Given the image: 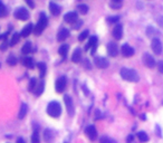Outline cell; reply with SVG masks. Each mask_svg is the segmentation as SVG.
<instances>
[{
	"instance_id": "obj_1",
	"label": "cell",
	"mask_w": 163,
	"mask_h": 143,
	"mask_svg": "<svg viewBox=\"0 0 163 143\" xmlns=\"http://www.w3.org/2000/svg\"><path fill=\"white\" fill-rule=\"evenodd\" d=\"M120 74H121L122 78H124L125 81H129V82H139L140 77H139V75L137 73L134 69H130V68H126V67H123L120 72Z\"/></svg>"
},
{
	"instance_id": "obj_2",
	"label": "cell",
	"mask_w": 163,
	"mask_h": 143,
	"mask_svg": "<svg viewBox=\"0 0 163 143\" xmlns=\"http://www.w3.org/2000/svg\"><path fill=\"white\" fill-rule=\"evenodd\" d=\"M47 114L52 117H58L62 114V107L58 102L53 101L47 106Z\"/></svg>"
},
{
	"instance_id": "obj_3",
	"label": "cell",
	"mask_w": 163,
	"mask_h": 143,
	"mask_svg": "<svg viewBox=\"0 0 163 143\" xmlns=\"http://www.w3.org/2000/svg\"><path fill=\"white\" fill-rule=\"evenodd\" d=\"M48 24V20H47V17L45 16V13H40V18L38 20V23L35 27H34V34L36 35H39L42 33V30L45 29L46 26Z\"/></svg>"
},
{
	"instance_id": "obj_4",
	"label": "cell",
	"mask_w": 163,
	"mask_h": 143,
	"mask_svg": "<svg viewBox=\"0 0 163 143\" xmlns=\"http://www.w3.org/2000/svg\"><path fill=\"white\" fill-rule=\"evenodd\" d=\"M13 16H15V18H16V19L27 20L30 17V15H29V11H28L26 8H23V7H20V8H17V9L15 10V13H13Z\"/></svg>"
},
{
	"instance_id": "obj_5",
	"label": "cell",
	"mask_w": 163,
	"mask_h": 143,
	"mask_svg": "<svg viewBox=\"0 0 163 143\" xmlns=\"http://www.w3.org/2000/svg\"><path fill=\"white\" fill-rule=\"evenodd\" d=\"M64 102H65L68 115L69 116H73V115L75 114V107H74V102H73L72 97H71L69 95H65V96H64Z\"/></svg>"
},
{
	"instance_id": "obj_6",
	"label": "cell",
	"mask_w": 163,
	"mask_h": 143,
	"mask_svg": "<svg viewBox=\"0 0 163 143\" xmlns=\"http://www.w3.org/2000/svg\"><path fill=\"white\" fill-rule=\"evenodd\" d=\"M85 134L91 141H95L97 138V131H96L94 125H87L85 127Z\"/></svg>"
},
{
	"instance_id": "obj_7",
	"label": "cell",
	"mask_w": 163,
	"mask_h": 143,
	"mask_svg": "<svg viewBox=\"0 0 163 143\" xmlns=\"http://www.w3.org/2000/svg\"><path fill=\"white\" fill-rule=\"evenodd\" d=\"M66 84H67V79H66L65 76H62V77H59L57 81H56V92L57 93H63V92L65 91L66 88Z\"/></svg>"
},
{
	"instance_id": "obj_8",
	"label": "cell",
	"mask_w": 163,
	"mask_h": 143,
	"mask_svg": "<svg viewBox=\"0 0 163 143\" xmlns=\"http://www.w3.org/2000/svg\"><path fill=\"white\" fill-rule=\"evenodd\" d=\"M94 63H95V65H96V67L101 69L107 68L108 65H110L108 61L106 58H104V57H95Z\"/></svg>"
},
{
	"instance_id": "obj_9",
	"label": "cell",
	"mask_w": 163,
	"mask_h": 143,
	"mask_svg": "<svg viewBox=\"0 0 163 143\" xmlns=\"http://www.w3.org/2000/svg\"><path fill=\"white\" fill-rule=\"evenodd\" d=\"M151 47H152V50H153L157 55H160L161 53H162V44H161L160 39H158V38L152 39Z\"/></svg>"
},
{
	"instance_id": "obj_10",
	"label": "cell",
	"mask_w": 163,
	"mask_h": 143,
	"mask_svg": "<svg viewBox=\"0 0 163 143\" xmlns=\"http://www.w3.org/2000/svg\"><path fill=\"white\" fill-rule=\"evenodd\" d=\"M143 63H144V65L147 66V67H149V68H153L154 66H155V61H154V58L150 54H147V53H145L143 55Z\"/></svg>"
},
{
	"instance_id": "obj_11",
	"label": "cell",
	"mask_w": 163,
	"mask_h": 143,
	"mask_svg": "<svg viewBox=\"0 0 163 143\" xmlns=\"http://www.w3.org/2000/svg\"><path fill=\"white\" fill-rule=\"evenodd\" d=\"M64 20L67 24H75L78 20V16H77V13L75 11H69L64 16Z\"/></svg>"
},
{
	"instance_id": "obj_12",
	"label": "cell",
	"mask_w": 163,
	"mask_h": 143,
	"mask_svg": "<svg viewBox=\"0 0 163 143\" xmlns=\"http://www.w3.org/2000/svg\"><path fill=\"white\" fill-rule=\"evenodd\" d=\"M122 55L124 56V57H132V56L134 55V49L131 47L129 44H124L123 46H122Z\"/></svg>"
},
{
	"instance_id": "obj_13",
	"label": "cell",
	"mask_w": 163,
	"mask_h": 143,
	"mask_svg": "<svg viewBox=\"0 0 163 143\" xmlns=\"http://www.w3.org/2000/svg\"><path fill=\"white\" fill-rule=\"evenodd\" d=\"M107 53H108V55L112 56V57H115V56H118V45H116L115 42H108V45H107Z\"/></svg>"
},
{
	"instance_id": "obj_14",
	"label": "cell",
	"mask_w": 163,
	"mask_h": 143,
	"mask_svg": "<svg viewBox=\"0 0 163 143\" xmlns=\"http://www.w3.org/2000/svg\"><path fill=\"white\" fill-rule=\"evenodd\" d=\"M122 36H123V27H122V25H116L113 29V37L116 40H120Z\"/></svg>"
},
{
	"instance_id": "obj_15",
	"label": "cell",
	"mask_w": 163,
	"mask_h": 143,
	"mask_svg": "<svg viewBox=\"0 0 163 143\" xmlns=\"http://www.w3.org/2000/svg\"><path fill=\"white\" fill-rule=\"evenodd\" d=\"M68 36H69V30L67 29V28H62V29L58 31V34H57V40L62 42H64Z\"/></svg>"
},
{
	"instance_id": "obj_16",
	"label": "cell",
	"mask_w": 163,
	"mask_h": 143,
	"mask_svg": "<svg viewBox=\"0 0 163 143\" xmlns=\"http://www.w3.org/2000/svg\"><path fill=\"white\" fill-rule=\"evenodd\" d=\"M49 10H50V13H52L53 16H59V13H60V7L55 2H49Z\"/></svg>"
},
{
	"instance_id": "obj_17",
	"label": "cell",
	"mask_w": 163,
	"mask_h": 143,
	"mask_svg": "<svg viewBox=\"0 0 163 143\" xmlns=\"http://www.w3.org/2000/svg\"><path fill=\"white\" fill-rule=\"evenodd\" d=\"M33 31H34L33 24H28L27 26L24 27V29L21 30V33H20V36H21V37H28Z\"/></svg>"
},
{
	"instance_id": "obj_18",
	"label": "cell",
	"mask_w": 163,
	"mask_h": 143,
	"mask_svg": "<svg viewBox=\"0 0 163 143\" xmlns=\"http://www.w3.org/2000/svg\"><path fill=\"white\" fill-rule=\"evenodd\" d=\"M54 139H55V134H54V132H53L52 130L47 129V130L44 131V140H45L46 142L50 143Z\"/></svg>"
},
{
	"instance_id": "obj_19",
	"label": "cell",
	"mask_w": 163,
	"mask_h": 143,
	"mask_svg": "<svg viewBox=\"0 0 163 143\" xmlns=\"http://www.w3.org/2000/svg\"><path fill=\"white\" fill-rule=\"evenodd\" d=\"M23 65L28 69H33L35 67V63H34V59L31 57H27L26 56V57L23 58Z\"/></svg>"
},
{
	"instance_id": "obj_20",
	"label": "cell",
	"mask_w": 163,
	"mask_h": 143,
	"mask_svg": "<svg viewBox=\"0 0 163 143\" xmlns=\"http://www.w3.org/2000/svg\"><path fill=\"white\" fill-rule=\"evenodd\" d=\"M96 45H97V37L96 36H92L91 38H89V40H88V42L86 44V46H85V50L92 49Z\"/></svg>"
},
{
	"instance_id": "obj_21",
	"label": "cell",
	"mask_w": 163,
	"mask_h": 143,
	"mask_svg": "<svg viewBox=\"0 0 163 143\" xmlns=\"http://www.w3.org/2000/svg\"><path fill=\"white\" fill-rule=\"evenodd\" d=\"M82 58V49L81 48H76L73 53L72 56V62L73 63H79Z\"/></svg>"
},
{
	"instance_id": "obj_22",
	"label": "cell",
	"mask_w": 163,
	"mask_h": 143,
	"mask_svg": "<svg viewBox=\"0 0 163 143\" xmlns=\"http://www.w3.org/2000/svg\"><path fill=\"white\" fill-rule=\"evenodd\" d=\"M44 88H45V83H44V81H40L38 83V85H36V87H35V91H34L35 95L40 96L42 94V92H44Z\"/></svg>"
},
{
	"instance_id": "obj_23",
	"label": "cell",
	"mask_w": 163,
	"mask_h": 143,
	"mask_svg": "<svg viewBox=\"0 0 163 143\" xmlns=\"http://www.w3.org/2000/svg\"><path fill=\"white\" fill-rule=\"evenodd\" d=\"M27 112H28V106H27L26 103H23L21 106H20L19 113H18V119H19V120H23L24 117L26 116Z\"/></svg>"
},
{
	"instance_id": "obj_24",
	"label": "cell",
	"mask_w": 163,
	"mask_h": 143,
	"mask_svg": "<svg viewBox=\"0 0 163 143\" xmlns=\"http://www.w3.org/2000/svg\"><path fill=\"white\" fill-rule=\"evenodd\" d=\"M31 52H33V46H31V42H25V45H24L23 48H21V53H23L24 55H27V54H30Z\"/></svg>"
},
{
	"instance_id": "obj_25",
	"label": "cell",
	"mask_w": 163,
	"mask_h": 143,
	"mask_svg": "<svg viewBox=\"0 0 163 143\" xmlns=\"http://www.w3.org/2000/svg\"><path fill=\"white\" fill-rule=\"evenodd\" d=\"M68 48H69V46L67 45V44H64V45H62L60 47H59L58 53H59V55L62 56L63 58H65V57H66L67 53H68Z\"/></svg>"
},
{
	"instance_id": "obj_26",
	"label": "cell",
	"mask_w": 163,
	"mask_h": 143,
	"mask_svg": "<svg viewBox=\"0 0 163 143\" xmlns=\"http://www.w3.org/2000/svg\"><path fill=\"white\" fill-rule=\"evenodd\" d=\"M37 67L39 68L40 77H44L46 74V71H47V66H46V64L45 63H38V64H37Z\"/></svg>"
},
{
	"instance_id": "obj_27",
	"label": "cell",
	"mask_w": 163,
	"mask_h": 143,
	"mask_svg": "<svg viewBox=\"0 0 163 143\" xmlns=\"http://www.w3.org/2000/svg\"><path fill=\"white\" fill-rule=\"evenodd\" d=\"M17 62H18V59H17V57L13 55V54H10V55L8 56V58H7V63H8L10 66H15L17 64Z\"/></svg>"
},
{
	"instance_id": "obj_28",
	"label": "cell",
	"mask_w": 163,
	"mask_h": 143,
	"mask_svg": "<svg viewBox=\"0 0 163 143\" xmlns=\"http://www.w3.org/2000/svg\"><path fill=\"white\" fill-rule=\"evenodd\" d=\"M137 138H139V140L141 142H147L149 141V135L145 132H143V131H141V132L137 133Z\"/></svg>"
},
{
	"instance_id": "obj_29",
	"label": "cell",
	"mask_w": 163,
	"mask_h": 143,
	"mask_svg": "<svg viewBox=\"0 0 163 143\" xmlns=\"http://www.w3.org/2000/svg\"><path fill=\"white\" fill-rule=\"evenodd\" d=\"M31 143H39V133H38V127L34 130V133L31 135Z\"/></svg>"
},
{
	"instance_id": "obj_30",
	"label": "cell",
	"mask_w": 163,
	"mask_h": 143,
	"mask_svg": "<svg viewBox=\"0 0 163 143\" xmlns=\"http://www.w3.org/2000/svg\"><path fill=\"white\" fill-rule=\"evenodd\" d=\"M20 34L18 33H15L13 35V38H11V42H10V46H15L17 44V42H19V39H20Z\"/></svg>"
},
{
	"instance_id": "obj_31",
	"label": "cell",
	"mask_w": 163,
	"mask_h": 143,
	"mask_svg": "<svg viewBox=\"0 0 163 143\" xmlns=\"http://www.w3.org/2000/svg\"><path fill=\"white\" fill-rule=\"evenodd\" d=\"M77 9H78L81 15H86L88 13V6H86V5H79L77 7Z\"/></svg>"
},
{
	"instance_id": "obj_32",
	"label": "cell",
	"mask_w": 163,
	"mask_h": 143,
	"mask_svg": "<svg viewBox=\"0 0 163 143\" xmlns=\"http://www.w3.org/2000/svg\"><path fill=\"white\" fill-rule=\"evenodd\" d=\"M100 143H116V141L108 137H102L101 140H100Z\"/></svg>"
},
{
	"instance_id": "obj_33",
	"label": "cell",
	"mask_w": 163,
	"mask_h": 143,
	"mask_svg": "<svg viewBox=\"0 0 163 143\" xmlns=\"http://www.w3.org/2000/svg\"><path fill=\"white\" fill-rule=\"evenodd\" d=\"M36 85H37V79H36V78H31V79H30V84H29V91L30 92L35 91Z\"/></svg>"
},
{
	"instance_id": "obj_34",
	"label": "cell",
	"mask_w": 163,
	"mask_h": 143,
	"mask_svg": "<svg viewBox=\"0 0 163 143\" xmlns=\"http://www.w3.org/2000/svg\"><path fill=\"white\" fill-rule=\"evenodd\" d=\"M6 15H7L6 7H5V5L0 1V18H1V17H5Z\"/></svg>"
},
{
	"instance_id": "obj_35",
	"label": "cell",
	"mask_w": 163,
	"mask_h": 143,
	"mask_svg": "<svg viewBox=\"0 0 163 143\" xmlns=\"http://www.w3.org/2000/svg\"><path fill=\"white\" fill-rule=\"evenodd\" d=\"M88 34H89V31H88V30H84L83 33L79 34V36H78V40H79V42H83L85 38H87Z\"/></svg>"
},
{
	"instance_id": "obj_36",
	"label": "cell",
	"mask_w": 163,
	"mask_h": 143,
	"mask_svg": "<svg viewBox=\"0 0 163 143\" xmlns=\"http://www.w3.org/2000/svg\"><path fill=\"white\" fill-rule=\"evenodd\" d=\"M121 6H122L121 1H112L111 2V7L113 9H118V8H120Z\"/></svg>"
},
{
	"instance_id": "obj_37",
	"label": "cell",
	"mask_w": 163,
	"mask_h": 143,
	"mask_svg": "<svg viewBox=\"0 0 163 143\" xmlns=\"http://www.w3.org/2000/svg\"><path fill=\"white\" fill-rule=\"evenodd\" d=\"M82 25H83V21H82V20H77V21L73 25V28H74V29H78V28H81Z\"/></svg>"
},
{
	"instance_id": "obj_38",
	"label": "cell",
	"mask_w": 163,
	"mask_h": 143,
	"mask_svg": "<svg viewBox=\"0 0 163 143\" xmlns=\"http://www.w3.org/2000/svg\"><path fill=\"white\" fill-rule=\"evenodd\" d=\"M158 69H159V72H160V73H162V74H163V61L159 62V64H158Z\"/></svg>"
},
{
	"instance_id": "obj_39",
	"label": "cell",
	"mask_w": 163,
	"mask_h": 143,
	"mask_svg": "<svg viewBox=\"0 0 163 143\" xmlns=\"http://www.w3.org/2000/svg\"><path fill=\"white\" fill-rule=\"evenodd\" d=\"M118 18H120L118 16H116V17H110V18H108V23H114V21H118Z\"/></svg>"
},
{
	"instance_id": "obj_40",
	"label": "cell",
	"mask_w": 163,
	"mask_h": 143,
	"mask_svg": "<svg viewBox=\"0 0 163 143\" xmlns=\"http://www.w3.org/2000/svg\"><path fill=\"white\" fill-rule=\"evenodd\" d=\"M134 140V137H133V134H131V135H129L127 137V139H126V141H127V143H131L132 141Z\"/></svg>"
},
{
	"instance_id": "obj_41",
	"label": "cell",
	"mask_w": 163,
	"mask_h": 143,
	"mask_svg": "<svg viewBox=\"0 0 163 143\" xmlns=\"http://www.w3.org/2000/svg\"><path fill=\"white\" fill-rule=\"evenodd\" d=\"M158 24L163 27V17H159V18H158Z\"/></svg>"
},
{
	"instance_id": "obj_42",
	"label": "cell",
	"mask_w": 163,
	"mask_h": 143,
	"mask_svg": "<svg viewBox=\"0 0 163 143\" xmlns=\"http://www.w3.org/2000/svg\"><path fill=\"white\" fill-rule=\"evenodd\" d=\"M7 42H2V45H1V47H0V48H1V50H5V49L7 48Z\"/></svg>"
},
{
	"instance_id": "obj_43",
	"label": "cell",
	"mask_w": 163,
	"mask_h": 143,
	"mask_svg": "<svg viewBox=\"0 0 163 143\" xmlns=\"http://www.w3.org/2000/svg\"><path fill=\"white\" fill-rule=\"evenodd\" d=\"M17 143H25V141H24L23 138H19V139L17 140Z\"/></svg>"
},
{
	"instance_id": "obj_44",
	"label": "cell",
	"mask_w": 163,
	"mask_h": 143,
	"mask_svg": "<svg viewBox=\"0 0 163 143\" xmlns=\"http://www.w3.org/2000/svg\"><path fill=\"white\" fill-rule=\"evenodd\" d=\"M27 3H28V6H30L31 8H33V7L35 6V5H34V3L31 2V1H29V0H27Z\"/></svg>"
}]
</instances>
